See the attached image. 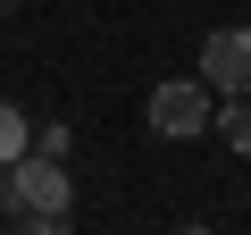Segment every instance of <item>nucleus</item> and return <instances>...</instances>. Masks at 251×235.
Instances as JSON below:
<instances>
[{
  "mask_svg": "<svg viewBox=\"0 0 251 235\" xmlns=\"http://www.w3.org/2000/svg\"><path fill=\"white\" fill-rule=\"evenodd\" d=\"M226 109H218V143L234 151V160H251V92H218Z\"/></svg>",
  "mask_w": 251,
  "mask_h": 235,
  "instance_id": "nucleus-4",
  "label": "nucleus"
},
{
  "mask_svg": "<svg viewBox=\"0 0 251 235\" xmlns=\"http://www.w3.org/2000/svg\"><path fill=\"white\" fill-rule=\"evenodd\" d=\"M201 84L209 92H251V26H218L201 42Z\"/></svg>",
  "mask_w": 251,
  "mask_h": 235,
  "instance_id": "nucleus-3",
  "label": "nucleus"
},
{
  "mask_svg": "<svg viewBox=\"0 0 251 235\" xmlns=\"http://www.w3.org/2000/svg\"><path fill=\"white\" fill-rule=\"evenodd\" d=\"M17 151H34V126H25L17 101H0V160H17Z\"/></svg>",
  "mask_w": 251,
  "mask_h": 235,
  "instance_id": "nucleus-5",
  "label": "nucleus"
},
{
  "mask_svg": "<svg viewBox=\"0 0 251 235\" xmlns=\"http://www.w3.org/2000/svg\"><path fill=\"white\" fill-rule=\"evenodd\" d=\"M9 218L17 235H59L67 218H75V185H67V160H50V151H17L9 160Z\"/></svg>",
  "mask_w": 251,
  "mask_h": 235,
  "instance_id": "nucleus-1",
  "label": "nucleus"
},
{
  "mask_svg": "<svg viewBox=\"0 0 251 235\" xmlns=\"http://www.w3.org/2000/svg\"><path fill=\"white\" fill-rule=\"evenodd\" d=\"M143 126H151L159 143H193V135L218 126V92H209L201 76H168V84H151V101H143Z\"/></svg>",
  "mask_w": 251,
  "mask_h": 235,
  "instance_id": "nucleus-2",
  "label": "nucleus"
},
{
  "mask_svg": "<svg viewBox=\"0 0 251 235\" xmlns=\"http://www.w3.org/2000/svg\"><path fill=\"white\" fill-rule=\"evenodd\" d=\"M0 210H9V160H0Z\"/></svg>",
  "mask_w": 251,
  "mask_h": 235,
  "instance_id": "nucleus-6",
  "label": "nucleus"
},
{
  "mask_svg": "<svg viewBox=\"0 0 251 235\" xmlns=\"http://www.w3.org/2000/svg\"><path fill=\"white\" fill-rule=\"evenodd\" d=\"M9 17H17V0H0V26H9Z\"/></svg>",
  "mask_w": 251,
  "mask_h": 235,
  "instance_id": "nucleus-7",
  "label": "nucleus"
}]
</instances>
